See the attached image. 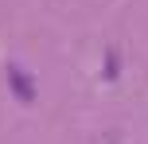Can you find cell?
<instances>
[{
  "label": "cell",
  "instance_id": "6da1fadb",
  "mask_svg": "<svg viewBox=\"0 0 148 144\" xmlns=\"http://www.w3.org/2000/svg\"><path fill=\"white\" fill-rule=\"evenodd\" d=\"M8 74H12V90L16 93H20V98H35V90H31V82H27V74H20V70H16V66H8Z\"/></svg>",
  "mask_w": 148,
  "mask_h": 144
}]
</instances>
